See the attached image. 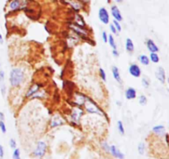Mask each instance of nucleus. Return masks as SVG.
I'll list each match as a JSON object with an SVG mask.
<instances>
[{
    "label": "nucleus",
    "instance_id": "1",
    "mask_svg": "<svg viewBox=\"0 0 169 159\" xmlns=\"http://www.w3.org/2000/svg\"><path fill=\"white\" fill-rule=\"evenodd\" d=\"M27 73L24 67L16 66L13 67L9 72V84L12 88L21 87L26 81Z\"/></svg>",
    "mask_w": 169,
    "mask_h": 159
},
{
    "label": "nucleus",
    "instance_id": "2",
    "mask_svg": "<svg viewBox=\"0 0 169 159\" xmlns=\"http://www.w3.org/2000/svg\"><path fill=\"white\" fill-rule=\"evenodd\" d=\"M82 108L84 109L83 110L86 111L88 113L97 114V115H100V116H103L108 120V116H107L106 112L102 109V107L97 104L96 101L93 100L89 96H88V95L85 98V100L83 102V104Z\"/></svg>",
    "mask_w": 169,
    "mask_h": 159
},
{
    "label": "nucleus",
    "instance_id": "3",
    "mask_svg": "<svg viewBox=\"0 0 169 159\" xmlns=\"http://www.w3.org/2000/svg\"><path fill=\"white\" fill-rule=\"evenodd\" d=\"M84 113V110L82 107H78V106H74V108L71 110L70 113V119H71V123L77 125L80 121L82 116Z\"/></svg>",
    "mask_w": 169,
    "mask_h": 159
},
{
    "label": "nucleus",
    "instance_id": "4",
    "mask_svg": "<svg viewBox=\"0 0 169 159\" xmlns=\"http://www.w3.org/2000/svg\"><path fill=\"white\" fill-rule=\"evenodd\" d=\"M27 5V0H11L8 3V8L10 12H15L24 8Z\"/></svg>",
    "mask_w": 169,
    "mask_h": 159
},
{
    "label": "nucleus",
    "instance_id": "5",
    "mask_svg": "<svg viewBox=\"0 0 169 159\" xmlns=\"http://www.w3.org/2000/svg\"><path fill=\"white\" fill-rule=\"evenodd\" d=\"M47 151V145L45 142L43 141H39L36 144V148L33 151V155L36 157H43L45 156V153Z\"/></svg>",
    "mask_w": 169,
    "mask_h": 159
},
{
    "label": "nucleus",
    "instance_id": "6",
    "mask_svg": "<svg viewBox=\"0 0 169 159\" xmlns=\"http://www.w3.org/2000/svg\"><path fill=\"white\" fill-rule=\"evenodd\" d=\"M43 86H44V85H43L42 83L36 82L32 84L31 86H29V88H28V90L26 92V95H25L26 99L31 98L33 95H36L37 92L42 89Z\"/></svg>",
    "mask_w": 169,
    "mask_h": 159
},
{
    "label": "nucleus",
    "instance_id": "7",
    "mask_svg": "<svg viewBox=\"0 0 169 159\" xmlns=\"http://www.w3.org/2000/svg\"><path fill=\"white\" fill-rule=\"evenodd\" d=\"M128 71L131 76L135 77V78H139L142 75V70L141 68L139 66V65L136 64V63H132L129 66L128 68Z\"/></svg>",
    "mask_w": 169,
    "mask_h": 159
},
{
    "label": "nucleus",
    "instance_id": "8",
    "mask_svg": "<svg viewBox=\"0 0 169 159\" xmlns=\"http://www.w3.org/2000/svg\"><path fill=\"white\" fill-rule=\"evenodd\" d=\"M98 19H99L100 22H102L103 24H109V22H110V15H109V12L106 8L103 7V8H101L98 10Z\"/></svg>",
    "mask_w": 169,
    "mask_h": 159
},
{
    "label": "nucleus",
    "instance_id": "9",
    "mask_svg": "<svg viewBox=\"0 0 169 159\" xmlns=\"http://www.w3.org/2000/svg\"><path fill=\"white\" fill-rule=\"evenodd\" d=\"M155 76L157 78V80L161 83L164 85L167 81V75H166V70L163 66H158L157 68V70H155Z\"/></svg>",
    "mask_w": 169,
    "mask_h": 159
},
{
    "label": "nucleus",
    "instance_id": "10",
    "mask_svg": "<svg viewBox=\"0 0 169 159\" xmlns=\"http://www.w3.org/2000/svg\"><path fill=\"white\" fill-rule=\"evenodd\" d=\"M63 123H64V120H63V118L60 114H54L50 119V128H56L59 126L63 125Z\"/></svg>",
    "mask_w": 169,
    "mask_h": 159
},
{
    "label": "nucleus",
    "instance_id": "11",
    "mask_svg": "<svg viewBox=\"0 0 169 159\" xmlns=\"http://www.w3.org/2000/svg\"><path fill=\"white\" fill-rule=\"evenodd\" d=\"M111 13L113 19L116 20L118 22H122L123 21V16L121 14V10L119 9V8L115 5H112L111 8Z\"/></svg>",
    "mask_w": 169,
    "mask_h": 159
},
{
    "label": "nucleus",
    "instance_id": "12",
    "mask_svg": "<svg viewBox=\"0 0 169 159\" xmlns=\"http://www.w3.org/2000/svg\"><path fill=\"white\" fill-rule=\"evenodd\" d=\"M109 153L112 154V156L117 159H124L125 157V155L123 154V153H121V151H120V149H119L116 146H115V145L110 146Z\"/></svg>",
    "mask_w": 169,
    "mask_h": 159
},
{
    "label": "nucleus",
    "instance_id": "13",
    "mask_svg": "<svg viewBox=\"0 0 169 159\" xmlns=\"http://www.w3.org/2000/svg\"><path fill=\"white\" fill-rule=\"evenodd\" d=\"M125 97L128 100H132L137 97V91L133 87H129L125 91Z\"/></svg>",
    "mask_w": 169,
    "mask_h": 159
},
{
    "label": "nucleus",
    "instance_id": "14",
    "mask_svg": "<svg viewBox=\"0 0 169 159\" xmlns=\"http://www.w3.org/2000/svg\"><path fill=\"white\" fill-rule=\"evenodd\" d=\"M145 44H146V47H147V49L149 52H157L158 53L159 51L158 45L152 39L146 40Z\"/></svg>",
    "mask_w": 169,
    "mask_h": 159
},
{
    "label": "nucleus",
    "instance_id": "15",
    "mask_svg": "<svg viewBox=\"0 0 169 159\" xmlns=\"http://www.w3.org/2000/svg\"><path fill=\"white\" fill-rule=\"evenodd\" d=\"M112 76L114 78L115 81L119 84H122V79H121V73H120V70L117 66H113L112 68Z\"/></svg>",
    "mask_w": 169,
    "mask_h": 159
},
{
    "label": "nucleus",
    "instance_id": "16",
    "mask_svg": "<svg viewBox=\"0 0 169 159\" xmlns=\"http://www.w3.org/2000/svg\"><path fill=\"white\" fill-rule=\"evenodd\" d=\"M152 132L154 133V134L158 135V136H163L166 134V129L163 125L159 124V125L154 126L152 129Z\"/></svg>",
    "mask_w": 169,
    "mask_h": 159
},
{
    "label": "nucleus",
    "instance_id": "17",
    "mask_svg": "<svg viewBox=\"0 0 169 159\" xmlns=\"http://www.w3.org/2000/svg\"><path fill=\"white\" fill-rule=\"evenodd\" d=\"M125 46L126 52H129V53H132V52H134V51H135V44H134L132 39L130 38V37L126 38Z\"/></svg>",
    "mask_w": 169,
    "mask_h": 159
},
{
    "label": "nucleus",
    "instance_id": "18",
    "mask_svg": "<svg viewBox=\"0 0 169 159\" xmlns=\"http://www.w3.org/2000/svg\"><path fill=\"white\" fill-rule=\"evenodd\" d=\"M67 3L70 4V6L72 7L73 9H74L75 11H79L82 8V4L80 2H79L78 0H67Z\"/></svg>",
    "mask_w": 169,
    "mask_h": 159
},
{
    "label": "nucleus",
    "instance_id": "19",
    "mask_svg": "<svg viewBox=\"0 0 169 159\" xmlns=\"http://www.w3.org/2000/svg\"><path fill=\"white\" fill-rule=\"evenodd\" d=\"M138 60H139V63H140V64L143 65V66H148L149 63H150V61H149L148 56L145 55V54H142V55L139 56Z\"/></svg>",
    "mask_w": 169,
    "mask_h": 159
},
{
    "label": "nucleus",
    "instance_id": "20",
    "mask_svg": "<svg viewBox=\"0 0 169 159\" xmlns=\"http://www.w3.org/2000/svg\"><path fill=\"white\" fill-rule=\"evenodd\" d=\"M148 58H149V61L154 63V64H158L160 61V57H159V56L157 52H150Z\"/></svg>",
    "mask_w": 169,
    "mask_h": 159
},
{
    "label": "nucleus",
    "instance_id": "21",
    "mask_svg": "<svg viewBox=\"0 0 169 159\" xmlns=\"http://www.w3.org/2000/svg\"><path fill=\"white\" fill-rule=\"evenodd\" d=\"M107 43L109 44V46L112 47V49H117V45L115 42V40L114 36L112 34L108 35V39H107Z\"/></svg>",
    "mask_w": 169,
    "mask_h": 159
},
{
    "label": "nucleus",
    "instance_id": "22",
    "mask_svg": "<svg viewBox=\"0 0 169 159\" xmlns=\"http://www.w3.org/2000/svg\"><path fill=\"white\" fill-rule=\"evenodd\" d=\"M116 126H117V129L119 133H120V134L124 135L125 131V127L124 124H123V122H121V120H119V121H117Z\"/></svg>",
    "mask_w": 169,
    "mask_h": 159
},
{
    "label": "nucleus",
    "instance_id": "23",
    "mask_svg": "<svg viewBox=\"0 0 169 159\" xmlns=\"http://www.w3.org/2000/svg\"><path fill=\"white\" fill-rule=\"evenodd\" d=\"M138 101H139V104H140V105L145 106V105H146L147 103H148V98L146 97V95H139Z\"/></svg>",
    "mask_w": 169,
    "mask_h": 159
},
{
    "label": "nucleus",
    "instance_id": "24",
    "mask_svg": "<svg viewBox=\"0 0 169 159\" xmlns=\"http://www.w3.org/2000/svg\"><path fill=\"white\" fill-rule=\"evenodd\" d=\"M141 84H142L143 87L145 89H148V87L150 86V81L147 77H143L142 80H141Z\"/></svg>",
    "mask_w": 169,
    "mask_h": 159
},
{
    "label": "nucleus",
    "instance_id": "25",
    "mask_svg": "<svg viewBox=\"0 0 169 159\" xmlns=\"http://www.w3.org/2000/svg\"><path fill=\"white\" fill-rule=\"evenodd\" d=\"M12 159H21V153L20 149L16 147L13 153H12Z\"/></svg>",
    "mask_w": 169,
    "mask_h": 159
},
{
    "label": "nucleus",
    "instance_id": "26",
    "mask_svg": "<svg viewBox=\"0 0 169 159\" xmlns=\"http://www.w3.org/2000/svg\"><path fill=\"white\" fill-rule=\"evenodd\" d=\"M112 24L115 26V29H116V31H117L118 32H121V30H122V27H121V24L120 22L116 21V20L114 19V20L112 21Z\"/></svg>",
    "mask_w": 169,
    "mask_h": 159
},
{
    "label": "nucleus",
    "instance_id": "27",
    "mask_svg": "<svg viewBox=\"0 0 169 159\" xmlns=\"http://www.w3.org/2000/svg\"><path fill=\"white\" fill-rule=\"evenodd\" d=\"M99 76L101 77V79L104 82L106 81V74L105 70L103 68H100L99 69Z\"/></svg>",
    "mask_w": 169,
    "mask_h": 159
},
{
    "label": "nucleus",
    "instance_id": "28",
    "mask_svg": "<svg viewBox=\"0 0 169 159\" xmlns=\"http://www.w3.org/2000/svg\"><path fill=\"white\" fill-rule=\"evenodd\" d=\"M138 152L140 155H143L145 152V145L144 143H139V145H138Z\"/></svg>",
    "mask_w": 169,
    "mask_h": 159
},
{
    "label": "nucleus",
    "instance_id": "29",
    "mask_svg": "<svg viewBox=\"0 0 169 159\" xmlns=\"http://www.w3.org/2000/svg\"><path fill=\"white\" fill-rule=\"evenodd\" d=\"M101 145H102V148L106 153H109V151H110V145H109L106 142H102Z\"/></svg>",
    "mask_w": 169,
    "mask_h": 159
},
{
    "label": "nucleus",
    "instance_id": "30",
    "mask_svg": "<svg viewBox=\"0 0 169 159\" xmlns=\"http://www.w3.org/2000/svg\"><path fill=\"white\" fill-rule=\"evenodd\" d=\"M0 130H1V132H2L3 134H6L7 127L4 121H0Z\"/></svg>",
    "mask_w": 169,
    "mask_h": 159
},
{
    "label": "nucleus",
    "instance_id": "31",
    "mask_svg": "<svg viewBox=\"0 0 169 159\" xmlns=\"http://www.w3.org/2000/svg\"><path fill=\"white\" fill-rule=\"evenodd\" d=\"M9 146L12 149H15L16 147H17V142H16L15 139H13V138L10 139V141H9Z\"/></svg>",
    "mask_w": 169,
    "mask_h": 159
},
{
    "label": "nucleus",
    "instance_id": "32",
    "mask_svg": "<svg viewBox=\"0 0 169 159\" xmlns=\"http://www.w3.org/2000/svg\"><path fill=\"white\" fill-rule=\"evenodd\" d=\"M102 38L103 42L107 43V39H108V34L106 33V31H103L102 32Z\"/></svg>",
    "mask_w": 169,
    "mask_h": 159
},
{
    "label": "nucleus",
    "instance_id": "33",
    "mask_svg": "<svg viewBox=\"0 0 169 159\" xmlns=\"http://www.w3.org/2000/svg\"><path fill=\"white\" fill-rule=\"evenodd\" d=\"M110 31H111V32L112 33V35H118V32L116 31V29H115V26L112 24V23L110 24Z\"/></svg>",
    "mask_w": 169,
    "mask_h": 159
},
{
    "label": "nucleus",
    "instance_id": "34",
    "mask_svg": "<svg viewBox=\"0 0 169 159\" xmlns=\"http://www.w3.org/2000/svg\"><path fill=\"white\" fill-rule=\"evenodd\" d=\"M5 80V72L3 70H0V85L3 84Z\"/></svg>",
    "mask_w": 169,
    "mask_h": 159
},
{
    "label": "nucleus",
    "instance_id": "35",
    "mask_svg": "<svg viewBox=\"0 0 169 159\" xmlns=\"http://www.w3.org/2000/svg\"><path fill=\"white\" fill-rule=\"evenodd\" d=\"M0 90H1V93H2V95H4L6 94V86L4 85V84H1V86H0Z\"/></svg>",
    "mask_w": 169,
    "mask_h": 159
},
{
    "label": "nucleus",
    "instance_id": "36",
    "mask_svg": "<svg viewBox=\"0 0 169 159\" xmlns=\"http://www.w3.org/2000/svg\"><path fill=\"white\" fill-rule=\"evenodd\" d=\"M112 56H114V57H119L120 56V53L118 52L117 49H112Z\"/></svg>",
    "mask_w": 169,
    "mask_h": 159
},
{
    "label": "nucleus",
    "instance_id": "37",
    "mask_svg": "<svg viewBox=\"0 0 169 159\" xmlns=\"http://www.w3.org/2000/svg\"><path fill=\"white\" fill-rule=\"evenodd\" d=\"M3 156H4V149H3V146L0 144V158H3Z\"/></svg>",
    "mask_w": 169,
    "mask_h": 159
},
{
    "label": "nucleus",
    "instance_id": "38",
    "mask_svg": "<svg viewBox=\"0 0 169 159\" xmlns=\"http://www.w3.org/2000/svg\"><path fill=\"white\" fill-rule=\"evenodd\" d=\"M5 120V115L3 112L0 111V121H4Z\"/></svg>",
    "mask_w": 169,
    "mask_h": 159
},
{
    "label": "nucleus",
    "instance_id": "39",
    "mask_svg": "<svg viewBox=\"0 0 169 159\" xmlns=\"http://www.w3.org/2000/svg\"><path fill=\"white\" fill-rule=\"evenodd\" d=\"M3 42H4V40H3V34L1 33V31H0V44H3Z\"/></svg>",
    "mask_w": 169,
    "mask_h": 159
},
{
    "label": "nucleus",
    "instance_id": "40",
    "mask_svg": "<svg viewBox=\"0 0 169 159\" xmlns=\"http://www.w3.org/2000/svg\"><path fill=\"white\" fill-rule=\"evenodd\" d=\"M78 1L83 3H88L89 2V0H78Z\"/></svg>",
    "mask_w": 169,
    "mask_h": 159
},
{
    "label": "nucleus",
    "instance_id": "41",
    "mask_svg": "<svg viewBox=\"0 0 169 159\" xmlns=\"http://www.w3.org/2000/svg\"><path fill=\"white\" fill-rule=\"evenodd\" d=\"M115 2H116V3H122L124 0H114Z\"/></svg>",
    "mask_w": 169,
    "mask_h": 159
},
{
    "label": "nucleus",
    "instance_id": "42",
    "mask_svg": "<svg viewBox=\"0 0 169 159\" xmlns=\"http://www.w3.org/2000/svg\"><path fill=\"white\" fill-rule=\"evenodd\" d=\"M0 68H1V63H0Z\"/></svg>",
    "mask_w": 169,
    "mask_h": 159
},
{
    "label": "nucleus",
    "instance_id": "43",
    "mask_svg": "<svg viewBox=\"0 0 169 159\" xmlns=\"http://www.w3.org/2000/svg\"><path fill=\"white\" fill-rule=\"evenodd\" d=\"M2 159H3V158H2Z\"/></svg>",
    "mask_w": 169,
    "mask_h": 159
}]
</instances>
